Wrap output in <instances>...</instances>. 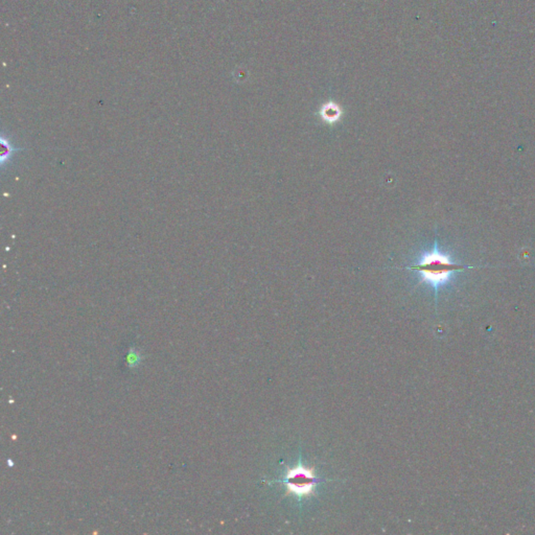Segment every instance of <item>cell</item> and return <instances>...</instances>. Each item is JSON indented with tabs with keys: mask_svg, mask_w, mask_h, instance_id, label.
Listing matches in <instances>:
<instances>
[{
	"mask_svg": "<svg viewBox=\"0 0 535 535\" xmlns=\"http://www.w3.org/2000/svg\"><path fill=\"white\" fill-rule=\"evenodd\" d=\"M470 268L477 266L464 265L453 261L451 256L440 252L435 245L431 252L424 254L418 263L409 266L408 269L419 273L423 280L429 282L435 289L437 295L438 288L447 283L455 273L460 272L464 269H470Z\"/></svg>",
	"mask_w": 535,
	"mask_h": 535,
	"instance_id": "1",
	"label": "cell"
},
{
	"mask_svg": "<svg viewBox=\"0 0 535 535\" xmlns=\"http://www.w3.org/2000/svg\"><path fill=\"white\" fill-rule=\"evenodd\" d=\"M321 115L328 122H334L338 120L341 115L340 108L334 104H327L322 108Z\"/></svg>",
	"mask_w": 535,
	"mask_h": 535,
	"instance_id": "3",
	"label": "cell"
},
{
	"mask_svg": "<svg viewBox=\"0 0 535 535\" xmlns=\"http://www.w3.org/2000/svg\"><path fill=\"white\" fill-rule=\"evenodd\" d=\"M279 482L285 484L289 493L298 498H302L309 496L315 491L319 479L311 469L299 464L288 470L285 478Z\"/></svg>",
	"mask_w": 535,
	"mask_h": 535,
	"instance_id": "2",
	"label": "cell"
}]
</instances>
